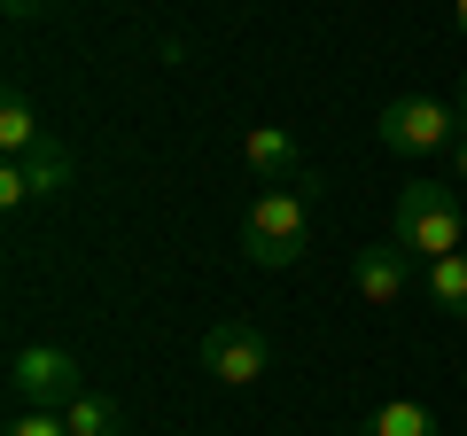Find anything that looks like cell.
<instances>
[{
    "label": "cell",
    "instance_id": "cell-1",
    "mask_svg": "<svg viewBox=\"0 0 467 436\" xmlns=\"http://www.w3.org/2000/svg\"><path fill=\"white\" fill-rule=\"evenodd\" d=\"M312 195H319V180H296V187H265L250 202V218H242V257L257 273H281V265H296L312 250Z\"/></svg>",
    "mask_w": 467,
    "mask_h": 436
},
{
    "label": "cell",
    "instance_id": "cell-2",
    "mask_svg": "<svg viewBox=\"0 0 467 436\" xmlns=\"http://www.w3.org/2000/svg\"><path fill=\"white\" fill-rule=\"evenodd\" d=\"M389 242H398L405 257H420V265H436V257H460V242H467V211H460V195H451L444 180H413V187H398Z\"/></svg>",
    "mask_w": 467,
    "mask_h": 436
},
{
    "label": "cell",
    "instance_id": "cell-3",
    "mask_svg": "<svg viewBox=\"0 0 467 436\" xmlns=\"http://www.w3.org/2000/svg\"><path fill=\"white\" fill-rule=\"evenodd\" d=\"M374 140H382L389 156H405V164H429V156H451L467 140V118H460V101L398 94V101L374 109Z\"/></svg>",
    "mask_w": 467,
    "mask_h": 436
},
{
    "label": "cell",
    "instance_id": "cell-4",
    "mask_svg": "<svg viewBox=\"0 0 467 436\" xmlns=\"http://www.w3.org/2000/svg\"><path fill=\"white\" fill-rule=\"evenodd\" d=\"M78 389H86V374H78V358L63 343H24L8 358V398H16V413H63Z\"/></svg>",
    "mask_w": 467,
    "mask_h": 436
},
{
    "label": "cell",
    "instance_id": "cell-5",
    "mask_svg": "<svg viewBox=\"0 0 467 436\" xmlns=\"http://www.w3.org/2000/svg\"><path fill=\"white\" fill-rule=\"evenodd\" d=\"M202 374L226 389H250L273 374V336L257 327V319H218V327H202Z\"/></svg>",
    "mask_w": 467,
    "mask_h": 436
},
{
    "label": "cell",
    "instance_id": "cell-6",
    "mask_svg": "<svg viewBox=\"0 0 467 436\" xmlns=\"http://www.w3.org/2000/svg\"><path fill=\"white\" fill-rule=\"evenodd\" d=\"M350 288H358V304H374V312H398L405 288H413V257H405L398 242H374V250L350 257Z\"/></svg>",
    "mask_w": 467,
    "mask_h": 436
},
{
    "label": "cell",
    "instance_id": "cell-7",
    "mask_svg": "<svg viewBox=\"0 0 467 436\" xmlns=\"http://www.w3.org/2000/svg\"><path fill=\"white\" fill-rule=\"evenodd\" d=\"M242 164H250V180H265V187L312 180V171H304V156H296V140H288L281 125H250V133H242Z\"/></svg>",
    "mask_w": 467,
    "mask_h": 436
},
{
    "label": "cell",
    "instance_id": "cell-8",
    "mask_svg": "<svg viewBox=\"0 0 467 436\" xmlns=\"http://www.w3.org/2000/svg\"><path fill=\"white\" fill-rule=\"evenodd\" d=\"M39 140H47V125H39V109H32V94H8L0 101V156H8V164H16V156H32Z\"/></svg>",
    "mask_w": 467,
    "mask_h": 436
},
{
    "label": "cell",
    "instance_id": "cell-9",
    "mask_svg": "<svg viewBox=\"0 0 467 436\" xmlns=\"http://www.w3.org/2000/svg\"><path fill=\"white\" fill-rule=\"evenodd\" d=\"M16 164H24V187H32V202H55V195L70 187V149H63L55 133L39 140L32 156H16Z\"/></svg>",
    "mask_w": 467,
    "mask_h": 436
},
{
    "label": "cell",
    "instance_id": "cell-10",
    "mask_svg": "<svg viewBox=\"0 0 467 436\" xmlns=\"http://www.w3.org/2000/svg\"><path fill=\"white\" fill-rule=\"evenodd\" d=\"M420 296H429L444 319H467V250L460 257H436V265L420 273Z\"/></svg>",
    "mask_w": 467,
    "mask_h": 436
},
{
    "label": "cell",
    "instance_id": "cell-11",
    "mask_svg": "<svg viewBox=\"0 0 467 436\" xmlns=\"http://www.w3.org/2000/svg\"><path fill=\"white\" fill-rule=\"evenodd\" d=\"M63 420H70V436H125V405L101 398V389H78L63 405Z\"/></svg>",
    "mask_w": 467,
    "mask_h": 436
},
{
    "label": "cell",
    "instance_id": "cell-12",
    "mask_svg": "<svg viewBox=\"0 0 467 436\" xmlns=\"http://www.w3.org/2000/svg\"><path fill=\"white\" fill-rule=\"evenodd\" d=\"M358 436H436V413L429 405H413V398H389V405H374L367 413V429Z\"/></svg>",
    "mask_w": 467,
    "mask_h": 436
},
{
    "label": "cell",
    "instance_id": "cell-13",
    "mask_svg": "<svg viewBox=\"0 0 467 436\" xmlns=\"http://www.w3.org/2000/svg\"><path fill=\"white\" fill-rule=\"evenodd\" d=\"M8 436H70V420L63 413H16V420H8Z\"/></svg>",
    "mask_w": 467,
    "mask_h": 436
},
{
    "label": "cell",
    "instance_id": "cell-14",
    "mask_svg": "<svg viewBox=\"0 0 467 436\" xmlns=\"http://www.w3.org/2000/svg\"><path fill=\"white\" fill-rule=\"evenodd\" d=\"M32 187H24V164H0V211H24Z\"/></svg>",
    "mask_w": 467,
    "mask_h": 436
},
{
    "label": "cell",
    "instance_id": "cell-15",
    "mask_svg": "<svg viewBox=\"0 0 467 436\" xmlns=\"http://www.w3.org/2000/svg\"><path fill=\"white\" fill-rule=\"evenodd\" d=\"M0 8H8V24H32L39 8H47V0H0Z\"/></svg>",
    "mask_w": 467,
    "mask_h": 436
},
{
    "label": "cell",
    "instance_id": "cell-16",
    "mask_svg": "<svg viewBox=\"0 0 467 436\" xmlns=\"http://www.w3.org/2000/svg\"><path fill=\"white\" fill-rule=\"evenodd\" d=\"M451 187H467V140L451 149Z\"/></svg>",
    "mask_w": 467,
    "mask_h": 436
},
{
    "label": "cell",
    "instance_id": "cell-17",
    "mask_svg": "<svg viewBox=\"0 0 467 436\" xmlns=\"http://www.w3.org/2000/svg\"><path fill=\"white\" fill-rule=\"evenodd\" d=\"M451 16H460V32H467V0H451Z\"/></svg>",
    "mask_w": 467,
    "mask_h": 436
},
{
    "label": "cell",
    "instance_id": "cell-18",
    "mask_svg": "<svg viewBox=\"0 0 467 436\" xmlns=\"http://www.w3.org/2000/svg\"><path fill=\"white\" fill-rule=\"evenodd\" d=\"M460 118H467V86H460Z\"/></svg>",
    "mask_w": 467,
    "mask_h": 436
}]
</instances>
